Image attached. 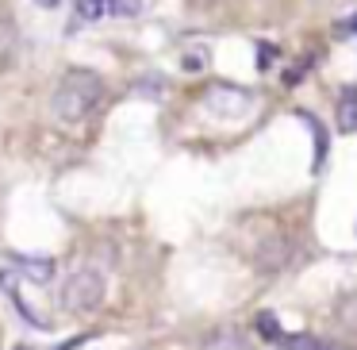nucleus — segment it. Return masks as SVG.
I'll use <instances>...</instances> for the list:
<instances>
[{"instance_id": "1", "label": "nucleus", "mask_w": 357, "mask_h": 350, "mask_svg": "<svg viewBox=\"0 0 357 350\" xmlns=\"http://www.w3.org/2000/svg\"><path fill=\"white\" fill-rule=\"evenodd\" d=\"M100 101H104V81L93 70H70L62 78V85L54 89V116L62 124H81L85 116H93Z\"/></svg>"}, {"instance_id": "2", "label": "nucleus", "mask_w": 357, "mask_h": 350, "mask_svg": "<svg viewBox=\"0 0 357 350\" xmlns=\"http://www.w3.org/2000/svg\"><path fill=\"white\" fill-rule=\"evenodd\" d=\"M104 300V277L96 270H77L62 289V308L73 312V316H85L96 304Z\"/></svg>"}, {"instance_id": "3", "label": "nucleus", "mask_w": 357, "mask_h": 350, "mask_svg": "<svg viewBox=\"0 0 357 350\" xmlns=\"http://www.w3.org/2000/svg\"><path fill=\"white\" fill-rule=\"evenodd\" d=\"M300 119L311 127V135H315V162H311V170L323 173V170H326V154H331V135H326V127L319 124L311 112H300Z\"/></svg>"}, {"instance_id": "4", "label": "nucleus", "mask_w": 357, "mask_h": 350, "mask_svg": "<svg viewBox=\"0 0 357 350\" xmlns=\"http://www.w3.org/2000/svg\"><path fill=\"white\" fill-rule=\"evenodd\" d=\"M12 265L24 270L31 281H50V273H54V262H50V258H35V254H12Z\"/></svg>"}, {"instance_id": "5", "label": "nucleus", "mask_w": 357, "mask_h": 350, "mask_svg": "<svg viewBox=\"0 0 357 350\" xmlns=\"http://www.w3.org/2000/svg\"><path fill=\"white\" fill-rule=\"evenodd\" d=\"M338 131L354 135L357 131V89H346L338 101Z\"/></svg>"}, {"instance_id": "6", "label": "nucleus", "mask_w": 357, "mask_h": 350, "mask_svg": "<svg viewBox=\"0 0 357 350\" xmlns=\"http://www.w3.org/2000/svg\"><path fill=\"white\" fill-rule=\"evenodd\" d=\"M204 350H250L246 335L234 331V327H223V331H215L208 342H204Z\"/></svg>"}, {"instance_id": "7", "label": "nucleus", "mask_w": 357, "mask_h": 350, "mask_svg": "<svg viewBox=\"0 0 357 350\" xmlns=\"http://www.w3.org/2000/svg\"><path fill=\"white\" fill-rule=\"evenodd\" d=\"M277 347H280V350H334L331 342L311 339V335H280Z\"/></svg>"}, {"instance_id": "8", "label": "nucleus", "mask_w": 357, "mask_h": 350, "mask_svg": "<svg viewBox=\"0 0 357 350\" xmlns=\"http://www.w3.org/2000/svg\"><path fill=\"white\" fill-rule=\"evenodd\" d=\"M112 12V0H77V20L81 24H96Z\"/></svg>"}, {"instance_id": "9", "label": "nucleus", "mask_w": 357, "mask_h": 350, "mask_svg": "<svg viewBox=\"0 0 357 350\" xmlns=\"http://www.w3.org/2000/svg\"><path fill=\"white\" fill-rule=\"evenodd\" d=\"M254 327H257V335H261V339H269V342L280 339V323H277V316H273V312H257Z\"/></svg>"}, {"instance_id": "10", "label": "nucleus", "mask_w": 357, "mask_h": 350, "mask_svg": "<svg viewBox=\"0 0 357 350\" xmlns=\"http://www.w3.org/2000/svg\"><path fill=\"white\" fill-rule=\"evenodd\" d=\"M139 8V0H112V16H135Z\"/></svg>"}, {"instance_id": "11", "label": "nucleus", "mask_w": 357, "mask_h": 350, "mask_svg": "<svg viewBox=\"0 0 357 350\" xmlns=\"http://www.w3.org/2000/svg\"><path fill=\"white\" fill-rule=\"evenodd\" d=\"M185 66H188V70H200V66H204V54H188Z\"/></svg>"}, {"instance_id": "12", "label": "nucleus", "mask_w": 357, "mask_h": 350, "mask_svg": "<svg viewBox=\"0 0 357 350\" xmlns=\"http://www.w3.org/2000/svg\"><path fill=\"white\" fill-rule=\"evenodd\" d=\"M39 4H47V8H54V4H58V0H39Z\"/></svg>"}, {"instance_id": "13", "label": "nucleus", "mask_w": 357, "mask_h": 350, "mask_svg": "<svg viewBox=\"0 0 357 350\" xmlns=\"http://www.w3.org/2000/svg\"><path fill=\"white\" fill-rule=\"evenodd\" d=\"M16 350H27V347H16Z\"/></svg>"}]
</instances>
